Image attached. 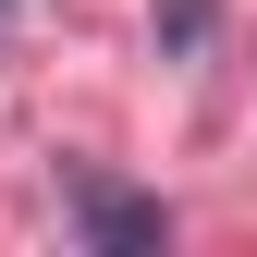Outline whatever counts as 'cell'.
<instances>
[{"mask_svg": "<svg viewBox=\"0 0 257 257\" xmlns=\"http://www.w3.org/2000/svg\"><path fill=\"white\" fill-rule=\"evenodd\" d=\"M0 25H13V0H0Z\"/></svg>", "mask_w": 257, "mask_h": 257, "instance_id": "2", "label": "cell"}, {"mask_svg": "<svg viewBox=\"0 0 257 257\" xmlns=\"http://www.w3.org/2000/svg\"><path fill=\"white\" fill-rule=\"evenodd\" d=\"M74 220H86V245H110V257H159L172 245V208L122 196V184H74Z\"/></svg>", "mask_w": 257, "mask_h": 257, "instance_id": "1", "label": "cell"}]
</instances>
